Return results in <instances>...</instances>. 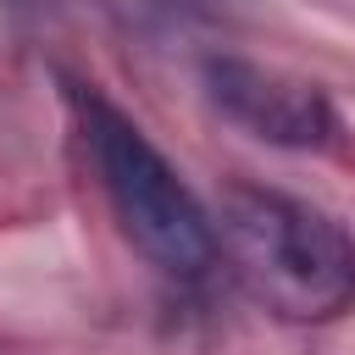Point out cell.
Masks as SVG:
<instances>
[{
  "instance_id": "cell-1",
  "label": "cell",
  "mask_w": 355,
  "mask_h": 355,
  "mask_svg": "<svg viewBox=\"0 0 355 355\" xmlns=\"http://www.w3.org/2000/svg\"><path fill=\"white\" fill-rule=\"evenodd\" d=\"M222 261L283 322H327L355 300V244L349 233L277 189L233 183L216 211Z\"/></svg>"
},
{
  "instance_id": "cell-2",
  "label": "cell",
  "mask_w": 355,
  "mask_h": 355,
  "mask_svg": "<svg viewBox=\"0 0 355 355\" xmlns=\"http://www.w3.org/2000/svg\"><path fill=\"white\" fill-rule=\"evenodd\" d=\"M78 139L89 150V166L122 222V233L144 250V261L172 283H205L222 266L216 216L194 200V189L178 178V166L150 144V133L116 111L94 89H72Z\"/></svg>"
},
{
  "instance_id": "cell-3",
  "label": "cell",
  "mask_w": 355,
  "mask_h": 355,
  "mask_svg": "<svg viewBox=\"0 0 355 355\" xmlns=\"http://www.w3.org/2000/svg\"><path fill=\"white\" fill-rule=\"evenodd\" d=\"M205 89L239 128H250L266 144L316 150L333 133L327 94L305 78L277 72V67H261V61H244V55H211L205 61Z\"/></svg>"
}]
</instances>
